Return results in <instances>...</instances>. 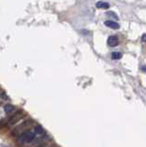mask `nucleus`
Here are the masks:
<instances>
[{
    "mask_svg": "<svg viewBox=\"0 0 146 147\" xmlns=\"http://www.w3.org/2000/svg\"><path fill=\"white\" fill-rule=\"evenodd\" d=\"M108 44L110 47H115L119 44V38L116 35H111L108 39Z\"/></svg>",
    "mask_w": 146,
    "mask_h": 147,
    "instance_id": "4",
    "label": "nucleus"
},
{
    "mask_svg": "<svg viewBox=\"0 0 146 147\" xmlns=\"http://www.w3.org/2000/svg\"><path fill=\"white\" fill-rule=\"evenodd\" d=\"M142 41H143V43H146V33L142 35Z\"/></svg>",
    "mask_w": 146,
    "mask_h": 147,
    "instance_id": "11",
    "label": "nucleus"
},
{
    "mask_svg": "<svg viewBox=\"0 0 146 147\" xmlns=\"http://www.w3.org/2000/svg\"><path fill=\"white\" fill-rule=\"evenodd\" d=\"M105 26L108 28H111V29H117L119 28V24L116 21H113V20H106L104 22Z\"/></svg>",
    "mask_w": 146,
    "mask_h": 147,
    "instance_id": "5",
    "label": "nucleus"
},
{
    "mask_svg": "<svg viewBox=\"0 0 146 147\" xmlns=\"http://www.w3.org/2000/svg\"><path fill=\"white\" fill-rule=\"evenodd\" d=\"M142 71H144V72H146V65H142Z\"/></svg>",
    "mask_w": 146,
    "mask_h": 147,
    "instance_id": "12",
    "label": "nucleus"
},
{
    "mask_svg": "<svg viewBox=\"0 0 146 147\" xmlns=\"http://www.w3.org/2000/svg\"><path fill=\"white\" fill-rule=\"evenodd\" d=\"M107 15H108V16H111V17H113L114 18H116V19H118V16H116V14L115 13H113V12H108V13H107Z\"/></svg>",
    "mask_w": 146,
    "mask_h": 147,
    "instance_id": "10",
    "label": "nucleus"
},
{
    "mask_svg": "<svg viewBox=\"0 0 146 147\" xmlns=\"http://www.w3.org/2000/svg\"><path fill=\"white\" fill-rule=\"evenodd\" d=\"M32 123V120H30V119H28V120H26L25 121H23L22 123H20L19 125H18L15 129L12 131L11 132V135L15 136L17 135V134H20L21 132H24V129H26V128L28 127V126H29V125H31Z\"/></svg>",
    "mask_w": 146,
    "mask_h": 147,
    "instance_id": "2",
    "label": "nucleus"
},
{
    "mask_svg": "<svg viewBox=\"0 0 146 147\" xmlns=\"http://www.w3.org/2000/svg\"><path fill=\"white\" fill-rule=\"evenodd\" d=\"M23 117V112L21 111V110H18V112H16V113H14L12 116H10L8 118V120H7V123H6V125H7V126H12L13 124H15V123H17L19 120H21Z\"/></svg>",
    "mask_w": 146,
    "mask_h": 147,
    "instance_id": "3",
    "label": "nucleus"
},
{
    "mask_svg": "<svg viewBox=\"0 0 146 147\" xmlns=\"http://www.w3.org/2000/svg\"><path fill=\"white\" fill-rule=\"evenodd\" d=\"M4 110L7 112V113H12V112L15 110V107L12 106L11 104H7L4 107Z\"/></svg>",
    "mask_w": 146,
    "mask_h": 147,
    "instance_id": "9",
    "label": "nucleus"
},
{
    "mask_svg": "<svg viewBox=\"0 0 146 147\" xmlns=\"http://www.w3.org/2000/svg\"><path fill=\"white\" fill-rule=\"evenodd\" d=\"M122 57V54L120 51H113L111 54V58L113 60H119Z\"/></svg>",
    "mask_w": 146,
    "mask_h": 147,
    "instance_id": "8",
    "label": "nucleus"
},
{
    "mask_svg": "<svg viewBox=\"0 0 146 147\" xmlns=\"http://www.w3.org/2000/svg\"><path fill=\"white\" fill-rule=\"evenodd\" d=\"M34 132L36 134H39V135H42V134L45 133L44 130H43V128L41 127V125H37L36 127L34 128Z\"/></svg>",
    "mask_w": 146,
    "mask_h": 147,
    "instance_id": "7",
    "label": "nucleus"
},
{
    "mask_svg": "<svg viewBox=\"0 0 146 147\" xmlns=\"http://www.w3.org/2000/svg\"><path fill=\"white\" fill-rule=\"evenodd\" d=\"M36 138V133L31 130H26L20 134H18L17 137V142L20 144H26V143H32Z\"/></svg>",
    "mask_w": 146,
    "mask_h": 147,
    "instance_id": "1",
    "label": "nucleus"
},
{
    "mask_svg": "<svg viewBox=\"0 0 146 147\" xmlns=\"http://www.w3.org/2000/svg\"><path fill=\"white\" fill-rule=\"evenodd\" d=\"M97 8H102V9H107L109 7V4L107 2H103V1H99L96 4Z\"/></svg>",
    "mask_w": 146,
    "mask_h": 147,
    "instance_id": "6",
    "label": "nucleus"
}]
</instances>
